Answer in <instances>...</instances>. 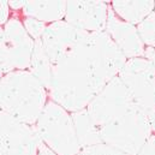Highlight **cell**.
Segmentation results:
<instances>
[{
	"label": "cell",
	"mask_w": 155,
	"mask_h": 155,
	"mask_svg": "<svg viewBox=\"0 0 155 155\" xmlns=\"http://www.w3.org/2000/svg\"><path fill=\"white\" fill-rule=\"evenodd\" d=\"M76 134H77L78 142L81 148L90 147L97 143H101V135H100V127L94 121V119L89 114L87 108H83L81 111L71 113Z\"/></svg>",
	"instance_id": "cell-14"
},
{
	"label": "cell",
	"mask_w": 155,
	"mask_h": 155,
	"mask_svg": "<svg viewBox=\"0 0 155 155\" xmlns=\"http://www.w3.org/2000/svg\"><path fill=\"white\" fill-rule=\"evenodd\" d=\"M85 34V31L72 27L65 21L48 24L41 38V43L53 66L71 51H74Z\"/></svg>",
	"instance_id": "cell-10"
},
{
	"label": "cell",
	"mask_w": 155,
	"mask_h": 155,
	"mask_svg": "<svg viewBox=\"0 0 155 155\" xmlns=\"http://www.w3.org/2000/svg\"><path fill=\"white\" fill-rule=\"evenodd\" d=\"M22 22H23V25L25 28V30L28 31V34L35 40H41L46 28H47V24L41 22L36 18H33V17H27V16H23L22 18Z\"/></svg>",
	"instance_id": "cell-17"
},
{
	"label": "cell",
	"mask_w": 155,
	"mask_h": 155,
	"mask_svg": "<svg viewBox=\"0 0 155 155\" xmlns=\"http://www.w3.org/2000/svg\"><path fill=\"white\" fill-rule=\"evenodd\" d=\"M0 117L1 155H38L41 138L35 125L22 123L5 112Z\"/></svg>",
	"instance_id": "cell-8"
},
{
	"label": "cell",
	"mask_w": 155,
	"mask_h": 155,
	"mask_svg": "<svg viewBox=\"0 0 155 155\" xmlns=\"http://www.w3.org/2000/svg\"><path fill=\"white\" fill-rule=\"evenodd\" d=\"M126 60L106 31L87 33L74 51L53 66L49 99L70 113L87 108L119 75Z\"/></svg>",
	"instance_id": "cell-1"
},
{
	"label": "cell",
	"mask_w": 155,
	"mask_h": 155,
	"mask_svg": "<svg viewBox=\"0 0 155 155\" xmlns=\"http://www.w3.org/2000/svg\"><path fill=\"white\" fill-rule=\"evenodd\" d=\"M36 78H39L41 83L46 87L47 91L52 82V75H53V64L47 55L46 51L42 47L41 40L35 41V47L31 57V61L28 69Z\"/></svg>",
	"instance_id": "cell-15"
},
{
	"label": "cell",
	"mask_w": 155,
	"mask_h": 155,
	"mask_svg": "<svg viewBox=\"0 0 155 155\" xmlns=\"http://www.w3.org/2000/svg\"><path fill=\"white\" fill-rule=\"evenodd\" d=\"M38 155H58V154L53 149H51L47 144H45L41 141L39 144V149H38Z\"/></svg>",
	"instance_id": "cell-21"
},
{
	"label": "cell",
	"mask_w": 155,
	"mask_h": 155,
	"mask_svg": "<svg viewBox=\"0 0 155 155\" xmlns=\"http://www.w3.org/2000/svg\"><path fill=\"white\" fill-rule=\"evenodd\" d=\"M68 1H25L22 15L48 24L64 21Z\"/></svg>",
	"instance_id": "cell-12"
},
{
	"label": "cell",
	"mask_w": 155,
	"mask_h": 155,
	"mask_svg": "<svg viewBox=\"0 0 155 155\" xmlns=\"http://www.w3.org/2000/svg\"><path fill=\"white\" fill-rule=\"evenodd\" d=\"M135 105L127 88L117 76L89 102L87 111L97 126L101 127L120 118Z\"/></svg>",
	"instance_id": "cell-7"
},
{
	"label": "cell",
	"mask_w": 155,
	"mask_h": 155,
	"mask_svg": "<svg viewBox=\"0 0 155 155\" xmlns=\"http://www.w3.org/2000/svg\"><path fill=\"white\" fill-rule=\"evenodd\" d=\"M118 77L127 88L134 102L147 114L155 113V68L144 57L127 59Z\"/></svg>",
	"instance_id": "cell-6"
},
{
	"label": "cell",
	"mask_w": 155,
	"mask_h": 155,
	"mask_svg": "<svg viewBox=\"0 0 155 155\" xmlns=\"http://www.w3.org/2000/svg\"><path fill=\"white\" fill-rule=\"evenodd\" d=\"M154 11H155V10H154Z\"/></svg>",
	"instance_id": "cell-25"
},
{
	"label": "cell",
	"mask_w": 155,
	"mask_h": 155,
	"mask_svg": "<svg viewBox=\"0 0 155 155\" xmlns=\"http://www.w3.org/2000/svg\"><path fill=\"white\" fill-rule=\"evenodd\" d=\"M101 141L129 155H137L153 135L147 114L135 105L114 121L100 127Z\"/></svg>",
	"instance_id": "cell-4"
},
{
	"label": "cell",
	"mask_w": 155,
	"mask_h": 155,
	"mask_svg": "<svg viewBox=\"0 0 155 155\" xmlns=\"http://www.w3.org/2000/svg\"><path fill=\"white\" fill-rule=\"evenodd\" d=\"M117 16L132 25H138L155 10V1H125L116 0L110 2Z\"/></svg>",
	"instance_id": "cell-13"
},
{
	"label": "cell",
	"mask_w": 155,
	"mask_h": 155,
	"mask_svg": "<svg viewBox=\"0 0 155 155\" xmlns=\"http://www.w3.org/2000/svg\"><path fill=\"white\" fill-rule=\"evenodd\" d=\"M35 129L41 141L53 149L58 155H77L79 146L72 116L53 100H48Z\"/></svg>",
	"instance_id": "cell-3"
},
{
	"label": "cell",
	"mask_w": 155,
	"mask_h": 155,
	"mask_svg": "<svg viewBox=\"0 0 155 155\" xmlns=\"http://www.w3.org/2000/svg\"><path fill=\"white\" fill-rule=\"evenodd\" d=\"M10 11H11V8L8 6V1H5V0L0 1V24L1 25H5L8 22V19L11 18Z\"/></svg>",
	"instance_id": "cell-20"
},
{
	"label": "cell",
	"mask_w": 155,
	"mask_h": 155,
	"mask_svg": "<svg viewBox=\"0 0 155 155\" xmlns=\"http://www.w3.org/2000/svg\"><path fill=\"white\" fill-rule=\"evenodd\" d=\"M136 28L143 45L149 48H155V11L144 21H142Z\"/></svg>",
	"instance_id": "cell-16"
},
{
	"label": "cell",
	"mask_w": 155,
	"mask_h": 155,
	"mask_svg": "<svg viewBox=\"0 0 155 155\" xmlns=\"http://www.w3.org/2000/svg\"><path fill=\"white\" fill-rule=\"evenodd\" d=\"M110 2L68 1L64 21L85 33L106 31Z\"/></svg>",
	"instance_id": "cell-9"
},
{
	"label": "cell",
	"mask_w": 155,
	"mask_h": 155,
	"mask_svg": "<svg viewBox=\"0 0 155 155\" xmlns=\"http://www.w3.org/2000/svg\"><path fill=\"white\" fill-rule=\"evenodd\" d=\"M81 155H129L119 149H117L112 146H108L104 142L90 146V147H85L82 148Z\"/></svg>",
	"instance_id": "cell-18"
},
{
	"label": "cell",
	"mask_w": 155,
	"mask_h": 155,
	"mask_svg": "<svg viewBox=\"0 0 155 155\" xmlns=\"http://www.w3.org/2000/svg\"><path fill=\"white\" fill-rule=\"evenodd\" d=\"M137 155H155V134H153L140 149Z\"/></svg>",
	"instance_id": "cell-19"
},
{
	"label": "cell",
	"mask_w": 155,
	"mask_h": 155,
	"mask_svg": "<svg viewBox=\"0 0 155 155\" xmlns=\"http://www.w3.org/2000/svg\"><path fill=\"white\" fill-rule=\"evenodd\" d=\"M34 47L35 40L25 30L22 19L11 16L1 28V74L28 70Z\"/></svg>",
	"instance_id": "cell-5"
},
{
	"label": "cell",
	"mask_w": 155,
	"mask_h": 155,
	"mask_svg": "<svg viewBox=\"0 0 155 155\" xmlns=\"http://www.w3.org/2000/svg\"><path fill=\"white\" fill-rule=\"evenodd\" d=\"M25 5V1H8V6L11 11H22Z\"/></svg>",
	"instance_id": "cell-22"
},
{
	"label": "cell",
	"mask_w": 155,
	"mask_h": 155,
	"mask_svg": "<svg viewBox=\"0 0 155 155\" xmlns=\"http://www.w3.org/2000/svg\"><path fill=\"white\" fill-rule=\"evenodd\" d=\"M48 91L29 70L2 75L0 83L1 112L28 125H35L47 104Z\"/></svg>",
	"instance_id": "cell-2"
},
{
	"label": "cell",
	"mask_w": 155,
	"mask_h": 155,
	"mask_svg": "<svg viewBox=\"0 0 155 155\" xmlns=\"http://www.w3.org/2000/svg\"><path fill=\"white\" fill-rule=\"evenodd\" d=\"M106 33L111 36V39L113 40V42L126 59L144 57L146 46L138 35L136 25L120 19L111 8V5L108 11Z\"/></svg>",
	"instance_id": "cell-11"
},
{
	"label": "cell",
	"mask_w": 155,
	"mask_h": 155,
	"mask_svg": "<svg viewBox=\"0 0 155 155\" xmlns=\"http://www.w3.org/2000/svg\"><path fill=\"white\" fill-rule=\"evenodd\" d=\"M77 155H81V154H77Z\"/></svg>",
	"instance_id": "cell-24"
},
{
	"label": "cell",
	"mask_w": 155,
	"mask_h": 155,
	"mask_svg": "<svg viewBox=\"0 0 155 155\" xmlns=\"http://www.w3.org/2000/svg\"><path fill=\"white\" fill-rule=\"evenodd\" d=\"M144 58L148 59V60H150L155 68V48L146 47V51H144Z\"/></svg>",
	"instance_id": "cell-23"
}]
</instances>
